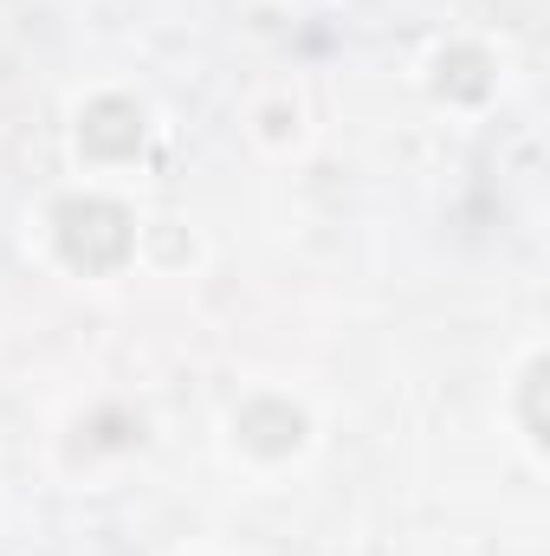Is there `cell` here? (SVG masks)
I'll return each instance as SVG.
<instances>
[{
    "instance_id": "1",
    "label": "cell",
    "mask_w": 550,
    "mask_h": 556,
    "mask_svg": "<svg viewBox=\"0 0 550 556\" xmlns=\"http://www.w3.org/2000/svg\"><path fill=\"white\" fill-rule=\"evenodd\" d=\"M52 233H59V253H65L78 273H111V266H124L130 247H137L130 214H124L117 201H98V194H72V201H59Z\"/></svg>"
},
{
    "instance_id": "2",
    "label": "cell",
    "mask_w": 550,
    "mask_h": 556,
    "mask_svg": "<svg viewBox=\"0 0 550 556\" xmlns=\"http://www.w3.org/2000/svg\"><path fill=\"white\" fill-rule=\"evenodd\" d=\"M78 137H85V149H91L98 162H124V155L142 149V111L130 98H98V104L85 111Z\"/></svg>"
},
{
    "instance_id": "3",
    "label": "cell",
    "mask_w": 550,
    "mask_h": 556,
    "mask_svg": "<svg viewBox=\"0 0 550 556\" xmlns=\"http://www.w3.org/2000/svg\"><path fill=\"white\" fill-rule=\"evenodd\" d=\"M240 440L253 453H291L304 440V415L291 402H247L240 408Z\"/></svg>"
},
{
    "instance_id": "4",
    "label": "cell",
    "mask_w": 550,
    "mask_h": 556,
    "mask_svg": "<svg viewBox=\"0 0 550 556\" xmlns=\"http://www.w3.org/2000/svg\"><path fill=\"white\" fill-rule=\"evenodd\" d=\"M440 91H447V98H486V91H492L486 52H473V46L447 52V59H440Z\"/></svg>"
},
{
    "instance_id": "5",
    "label": "cell",
    "mask_w": 550,
    "mask_h": 556,
    "mask_svg": "<svg viewBox=\"0 0 550 556\" xmlns=\"http://www.w3.org/2000/svg\"><path fill=\"white\" fill-rule=\"evenodd\" d=\"M545 363H532L525 369V427H532V440H550V427H545Z\"/></svg>"
}]
</instances>
